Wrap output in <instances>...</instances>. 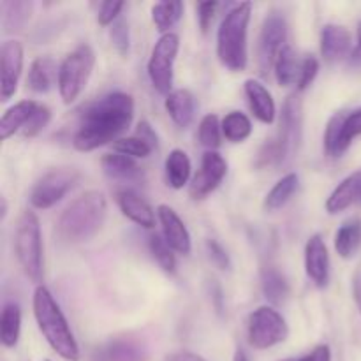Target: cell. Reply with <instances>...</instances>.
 I'll list each match as a JSON object with an SVG mask.
<instances>
[{"label":"cell","mask_w":361,"mask_h":361,"mask_svg":"<svg viewBox=\"0 0 361 361\" xmlns=\"http://www.w3.org/2000/svg\"><path fill=\"white\" fill-rule=\"evenodd\" d=\"M134 118V99L126 92H111L90 102L81 113L73 134V147L78 152H92L115 143Z\"/></svg>","instance_id":"1"},{"label":"cell","mask_w":361,"mask_h":361,"mask_svg":"<svg viewBox=\"0 0 361 361\" xmlns=\"http://www.w3.org/2000/svg\"><path fill=\"white\" fill-rule=\"evenodd\" d=\"M108 217V201L99 190H88L73 201L56 222V238L66 245H78L94 238Z\"/></svg>","instance_id":"2"},{"label":"cell","mask_w":361,"mask_h":361,"mask_svg":"<svg viewBox=\"0 0 361 361\" xmlns=\"http://www.w3.org/2000/svg\"><path fill=\"white\" fill-rule=\"evenodd\" d=\"M35 323L49 348L66 361H80L81 353L66 314L44 286H37L32 298Z\"/></svg>","instance_id":"3"},{"label":"cell","mask_w":361,"mask_h":361,"mask_svg":"<svg viewBox=\"0 0 361 361\" xmlns=\"http://www.w3.org/2000/svg\"><path fill=\"white\" fill-rule=\"evenodd\" d=\"M303 108L298 95H289L282 106L279 133L261 147L256 168H279L298 154L303 133Z\"/></svg>","instance_id":"4"},{"label":"cell","mask_w":361,"mask_h":361,"mask_svg":"<svg viewBox=\"0 0 361 361\" xmlns=\"http://www.w3.org/2000/svg\"><path fill=\"white\" fill-rule=\"evenodd\" d=\"M252 4H236L226 13L217 30V56L226 69L233 73L245 71L249 62V23Z\"/></svg>","instance_id":"5"},{"label":"cell","mask_w":361,"mask_h":361,"mask_svg":"<svg viewBox=\"0 0 361 361\" xmlns=\"http://www.w3.org/2000/svg\"><path fill=\"white\" fill-rule=\"evenodd\" d=\"M14 252L23 274L32 282H41L44 277V252H42L41 222L35 212L25 210L18 217L14 231Z\"/></svg>","instance_id":"6"},{"label":"cell","mask_w":361,"mask_h":361,"mask_svg":"<svg viewBox=\"0 0 361 361\" xmlns=\"http://www.w3.org/2000/svg\"><path fill=\"white\" fill-rule=\"evenodd\" d=\"M95 67V51L90 44H81L63 59L59 67V92L66 104L76 101L87 88Z\"/></svg>","instance_id":"7"},{"label":"cell","mask_w":361,"mask_h":361,"mask_svg":"<svg viewBox=\"0 0 361 361\" xmlns=\"http://www.w3.org/2000/svg\"><path fill=\"white\" fill-rule=\"evenodd\" d=\"M289 326L274 307H257L247 319V341L257 351L275 348L288 341Z\"/></svg>","instance_id":"8"},{"label":"cell","mask_w":361,"mask_h":361,"mask_svg":"<svg viewBox=\"0 0 361 361\" xmlns=\"http://www.w3.org/2000/svg\"><path fill=\"white\" fill-rule=\"evenodd\" d=\"M180 51V37L175 32L162 34L152 48L148 59V78L159 94L168 97L173 92V76H175L176 55Z\"/></svg>","instance_id":"9"},{"label":"cell","mask_w":361,"mask_h":361,"mask_svg":"<svg viewBox=\"0 0 361 361\" xmlns=\"http://www.w3.org/2000/svg\"><path fill=\"white\" fill-rule=\"evenodd\" d=\"M80 182L74 168H55L35 182L30 192V204L35 210H48L63 200Z\"/></svg>","instance_id":"10"},{"label":"cell","mask_w":361,"mask_h":361,"mask_svg":"<svg viewBox=\"0 0 361 361\" xmlns=\"http://www.w3.org/2000/svg\"><path fill=\"white\" fill-rule=\"evenodd\" d=\"M288 21L279 11H270L261 25L257 41V67L261 74H268L275 66L279 53L288 46Z\"/></svg>","instance_id":"11"},{"label":"cell","mask_w":361,"mask_h":361,"mask_svg":"<svg viewBox=\"0 0 361 361\" xmlns=\"http://www.w3.org/2000/svg\"><path fill=\"white\" fill-rule=\"evenodd\" d=\"M228 175V162L219 152L207 150L201 157V166L190 182V197L192 200H204L214 190L219 189L222 180Z\"/></svg>","instance_id":"12"},{"label":"cell","mask_w":361,"mask_h":361,"mask_svg":"<svg viewBox=\"0 0 361 361\" xmlns=\"http://www.w3.org/2000/svg\"><path fill=\"white\" fill-rule=\"evenodd\" d=\"M23 46L20 41L9 39V41L2 42V48H0V74H2L0 97H2V102H7L16 94L21 73H23Z\"/></svg>","instance_id":"13"},{"label":"cell","mask_w":361,"mask_h":361,"mask_svg":"<svg viewBox=\"0 0 361 361\" xmlns=\"http://www.w3.org/2000/svg\"><path fill=\"white\" fill-rule=\"evenodd\" d=\"M90 361H148V349L136 337H115L92 353Z\"/></svg>","instance_id":"14"},{"label":"cell","mask_w":361,"mask_h":361,"mask_svg":"<svg viewBox=\"0 0 361 361\" xmlns=\"http://www.w3.org/2000/svg\"><path fill=\"white\" fill-rule=\"evenodd\" d=\"M157 219L161 222L162 236L169 243V247L176 254L189 256L192 250V238H190L189 229H187L185 222L180 219V215L169 204H159Z\"/></svg>","instance_id":"15"},{"label":"cell","mask_w":361,"mask_h":361,"mask_svg":"<svg viewBox=\"0 0 361 361\" xmlns=\"http://www.w3.org/2000/svg\"><path fill=\"white\" fill-rule=\"evenodd\" d=\"M330 254L323 236L312 235L305 243V271L307 277L317 288H326L330 282Z\"/></svg>","instance_id":"16"},{"label":"cell","mask_w":361,"mask_h":361,"mask_svg":"<svg viewBox=\"0 0 361 361\" xmlns=\"http://www.w3.org/2000/svg\"><path fill=\"white\" fill-rule=\"evenodd\" d=\"M353 53L351 32L337 23L324 25L321 30V55L324 62L337 63Z\"/></svg>","instance_id":"17"},{"label":"cell","mask_w":361,"mask_h":361,"mask_svg":"<svg viewBox=\"0 0 361 361\" xmlns=\"http://www.w3.org/2000/svg\"><path fill=\"white\" fill-rule=\"evenodd\" d=\"M115 200L123 217H127L130 222L145 229H154L157 212H154L148 201L143 200L136 190L127 189V187L126 189H118L115 194Z\"/></svg>","instance_id":"18"},{"label":"cell","mask_w":361,"mask_h":361,"mask_svg":"<svg viewBox=\"0 0 361 361\" xmlns=\"http://www.w3.org/2000/svg\"><path fill=\"white\" fill-rule=\"evenodd\" d=\"M243 92H245L247 102H249V108L252 111V115L261 123L271 126L275 122V118H277V104H275L270 90L261 81L249 78L245 81V85H243Z\"/></svg>","instance_id":"19"},{"label":"cell","mask_w":361,"mask_h":361,"mask_svg":"<svg viewBox=\"0 0 361 361\" xmlns=\"http://www.w3.org/2000/svg\"><path fill=\"white\" fill-rule=\"evenodd\" d=\"M358 201H361V169L345 176L335 187L334 192L328 196L324 208H326V212L330 215H338L348 210L349 207H353L355 203H358Z\"/></svg>","instance_id":"20"},{"label":"cell","mask_w":361,"mask_h":361,"mask_svg":"<svg viewBox=\"0 0 361 361\" xmlns=\"http://www.w3.org/2000/svg\"><path fill=\"white\" fill-rule=\"evenodd\" d=\"M164 108L175 126H178L180 129H187L196 116V97L192 95V92L178 88L166 97Z\"/></svg>","instance_id":"21"},{"label":"cell","mask_w":361,"mask_h":361,"mask_svg":"<svg viewBox=\"0 0 361 361\" xmlns=\"http://www.w3.org/2000/svg\"><path fill=\"white\" fill-rule=\"evenodd\" d=\"M39 104H41V102L25 99V101L16 102V104L11 106L9 109H6V113L2 115V120H0V136H2V140L7 141L9 137H13L14 134L23 133L27 123L30 122L34 113L37 111Z\"/></svg>","instance_id":"22"},{"label":"cell","mask_w":361,"mask_h":361,"mask_svg":"<svg viewBox=\"0 0 361 361\" xmlns=\"http://www.w3.org/2000/svg\"><path fill=\"white\" fill-rule=\"evenodd\" d=\"M102 171L113 180H120V182H140L145 178L143 169L137 166V162L133 157H127L122 154H106L101 159Z\"/></svg>","instance_id":"23"},{"label":"cell","mask_w":361,"mask_h":361,"mask_svg":"<svg viewBox=\"0 0 361 361\" xmlns=\"http://www.w3.org/2000/svg\"><path fill=\"white\" fill-rule=\"evenodd\" d=\"M34 13V2L27 0H4L0 4V23L6 34L21 32L30 21Z\"/></svg>","instance_id":"24"},{"label":"cell","mask_w":361,"mask_h":361,"mask_svg":"<svg viewBox=\"0 0 361 361\" xmlns=\"http://www.w3.org/2000/svg\"><path fill=\"white\" fill-rule=\"evenodd\" d=\"M59 81V67L49 56H37L30 63L27 76V87L35 94H46Z\"/></svg>","instance_id":"25"},{"label":"cell","mask_w":361,"mask_h":361,"mask_svg":"<svg viewBox=\"0 0 361 361\" xmlns=\"http://www.w3.org/2000/svg\"><path fill=\"white\" fill-rule=\"evenodd\" d=\"M164 171L168 185L171 189L180 190L189 183L190 175H192V162H190L189 155L182 148H175L166 157Z\"/></svg>","instance_id":"26"},{"label":"cell","mask_w":361,"mask_h":361,"mask_svg":"<svg viewBox=\"0 0 361 361\" xmlns=\"http://www.w3.org/2000/svg\"><path fill=\"white\" fill-rule=\"evenodd\" d=\"M261 289H263L264 298L271 305H282L288 300L289 293H291L286 275L275 267L263 268V271H261Z\"/></svg>","instance_id":"27"},{"label":"cell","mask_w":361,"mask_h":361,"mask_svg":"<svg viewBox=\"0 0 361 361\" xmlns=\"http://www.w3.org/2000/svg\"><path fill=\"white\" fill-rule=\"evenodd\" d=\"M361 247V221L349 219L338 228L335 235V250L342 259H351Z\"/></svg>","instance_id":"28"},{"label":"cell","mask_w":361,"mask_h":361,"mask_svg":"<svg viewBox=\"0 0 361 361\" xmlns=\"http://www.w3.org/2000/svg\"><path fill=\"white\" fill-rule=\"evenodd\" d=\"M21 335V309L18 303H6L0 314V342L6 349L16 348Z\"/></svg>","instance_id":"29"},{"label":"cell","mask_w":361,"mask_h":361,"mask_svg":"<svg viewBox=\"0 0 361 361\" xmlns=\"http://www.w3.org/2000/svg\"><path fill=\"white\" fill-rule=\"evenodd\" d=\"M300 185V176L296 173H288L286 176H282L274 187H271L270 192L264 197V210L267 212H277L281 208H284L289 203L295 192L298 190Z\"/></svg>","instance_id":"30"},{"label":"cell","mask_w":361,"mask_h":361,"mask_svg":"<svg viewBox=\"0 0 361 361\" xmlns=\"http://www.w3.org/2000/svg\"><path fill=\"white\" fill-rule=\"evenodd\" d=\"M300 67H302V60L295 53L291 46H286L281 53H279L277 60L274 66L275 80L281 87H291V85L298 83Z\"/></svg>","instance_id":"31"},{"label":"cell","mask_w":361,"mask_h":361,"mask_svg":"<svg viewBox=\"0 0 361 361\" xmlns=\"http://www.w3.org/2000/svg\"><path fill=\"white\" fill-rule=\"evenodd\" d=\"M222 134L231 143H243L252 134V122L249 116L242 111H229L222 118Z\"/></svg>","instance_id":"32"},{"label":"cell","mask_w":361,"mask_h":361,"mask_svg":"<svg viewBox=\"0 0 361 361\" xmlns=\"http://www.w3.org/2000/svg\"><path fill=\"white\" fill-rule=\"evenodd\" d=\"M183 2H159L152 6V21L162 34H169L171 28L182 20Z\"/></svg>","instance_id":"33"},{"label":"cell","mask_w":361,"mask_h":361,"mask_svg":"<svg viewBox=\"0 0 361 361\" xmlns=\"http://www.w3.org/2000/svg\"><path fill=\"white\" fill-rule=\"evenodd\" d=\"M197 137H200V143L203 145L207 150H215L217 152L222 145V126L221 120L215 113H208L201 118L200 127H197Z\"/></svg>","instance_id":"34"},{"label":"cell","mask_w":361,"mask_h":361,"mask_svg":"<svg viewBox=\"0 0 361 361\" xmlns=\"http://www.w3.org/2000/svg\"><path fill=\"white\" fill-rule=\"evenodd\" d=\"M148 249H150L152 257L157 261L159 267L166 271V274H175L176 270V257L175 250L169 247V243L166 242L162 235H152L148 238Z\"/></svg>","instance_id":"35"},{"label":"cell","mask_w":361,"mask_h":361,"mask_svg":"<svg viewBox=\"0 0 361 361\" xmlns=\"http://www.w3.org/2000/svg\"><path fill=\"white\" fill-rule=\"evenodd\" d=\"M345 113L348 111H338L328 120L326 129H324V152L328 157L338 159L342 157L341 152V137H342V123H344Z\"/></svg>","instance_id":"36"},{"label":"cell","mask_w":361,"mask_h":361,"mask_svg":"<svg viewBox=\"0 0 361 361\" xmlns=\"http://www.w3.org/2000/svg\"><path fill=\"white\" fill-rule=\"evenodd\" d=\"M113 150L116 154H122L127 155V157H133V159H147L152 152L155 150L148 141H145L143 137H140L137 134L129 137H120L113 143Z\"/></svg>","instance_id":"37"},{"label":"cell","mask_w":361,"mask_h":361,"mask_svg":"<svg viewBox=\"0 0 361 361\" xmlns=\"http://www.w3.org/2000/svg\"><path fill=\"white\" fill-rule=\"evenodd\" d=\"M358 136H361V108L345 113L344 123H342V137H341L342 155L349 150L353 141H355Z\"/></svg>","instance_id":"38"},{"label":"cell","mask_w":361,"mask_h":361,"mask_svg":"<svg viewBox=\"0 0 361 361\" xmlns=\"http://www.w3.org/2000/svg\"><path fill=\"white\" fill-rule=\"evenodd\" d=\"M109 39H111L113 48L116 49L120 56H129L130 51V32L129 23L126 20H116L109 28Z\"/></svg>","instance_id":"39"},{"label":"cell","mask_w":361,"mask_h":361,"mask_svg":"<svg viewBox=\"0 0 361 361\" xmlns=\"http://www.w3.org/2000/svg\"><path fill=\"white\" fill-rule=\"evenodd\" d=\"M49 120H51V109L46 104H39L37 111L34 113V116H32L30 122L27 123V127H25L21 134L25 137H35L48 127Z\"/></svg>","instance_id":"40"},{"label":"cell","mask_w":361,"mask_h":361,"mask_svg":"<svg viewBox=\"0 0 361 361\" xmlns=\"http://www.w3.org/2000/svg\"><path fill=\"white\" fill-rule=\"evenodd\" d=\"M317 73H319V60H317L314 55L303 56L296 88H298L300 92L305 90V88H309L310 85H312V81L316 80Z\"/></svg>","instance_id":"41"},{"label":"cell","mask_w":361,"mask_h":361,"mask_svg":"<svg viewBox=\"0 0 361 361\" xmlns=\"http://www.w3.org/2000/svg\"><path fill=\"white\" fill-rule=\"evenodd\" d=\"M207 252L212 263H214L219 270L226 271L231 268V259H229L228 250H226L224 247H222V243H219L217 240H207Z\"/></svg>","instance_id":"42"},{"label":"cell","mask_w":361,"mask_h":361,"mask_svg":"<svg viewBox=\"0 0 361 361\" xmlns=\"http://www.w3.org/2000/svg\"><path fill=\"white\" fill-rule=\"evenodd\" d=\"M219 7H221V4L219 2H200L197 4V21H200V27H201V32L203 34H207L208 30H210L212 23H214L215 20V14H217Z\"/></svg>","instance_id":"43"},{"label":"cell","mask_w":361,"mask_h":361,"mask_svg":"<svg viewBox=\"0 0 361 361\" xmlns=\"http://www.w3.org/2000/svg\"><path fill=\"white\" fill-rule=\"evenodd\" d=\"M123 7H126V4L123 2H102L101 6H99V13H97L99 25H102V27H109V25L115 23V21L118 20Z\"/></svg>","instance_id":"44"},{"label":"cell","mask_w":361,"mask_h":361,"mask_svg":"<svg viewBox=\"0 0 361 361\" xmlns=\"http://www.w3.org/2000/svg\"><path fill=\"white\" fill-rule=\"evenodd\" d=\"M134 134H137V136L143 137L145 141H148V143H150L152 147L155 148V150H157V148H159V137H157V133H155L154 127H152L150 123L147 122V120H141V122L137 123L136 133H134Z\"/></svg>","instance_id":"45"},{"label":"cell","mask_w":361,"mask_h":361,"mask_svg":"<svg viewBox=\"0 0 361 361\" xmlns=\"http://www.w3.org/2000/svg\"><path fill=\"white\" fill-rule=\"evenodd\" d=\"M296 361H331V348L328 344H319Z\"/></svg>","instance_id":"46"},{"label":"cell","mask_w":361,"mask_h":361,"mask_svg":"<svg viewBox=\"0 0 361 361\" xmlns=\"http://www.w3.org/2000/svg\"><path fill=\"white\" fill-rule=\"evenodd\" d=\"M210 295H212V303L215 307V312L221 316L224 312V291H222L221 284L217 281H212L210 284Z\"/></svg>","instance_id":"47"},{"label":"cell","mask_w":361,"mask_h":361,"mask_svg":"<svg viewBox=\"0 0 361 361\" xmlns=\"http://www.w3.org/2000/svg\"><path fill=\"white\" fill-rule=\"evenodd\" d=\"M164 361H207V360H204L203 356L196 355V353L178 351V353H173V355L166 356Z\"/></svg>","instance_id":"48"},{"label":"cell","mask_w":361,"mask_h":361,"mask_svg":"<svg viewBox=\"0 0 361 361\" xmlns=\"http://www.w3.org/2000/svg\"><path fill=\"white\" fill-rule=\"evenodd\" d=\"M349 59H351L353 66H361V21L358 23V28H356V44Z\"/></svg>","instance_id":"49"},{"label":"cell","mask_w":361,"mask_h":361,"mask_svg":"<svg viewBox=\"0 0 361 361\" xmlns=\"http://www.w3.org/2000/svg\"><path fill=\"white\" fill-rule=\"evenodd\" d=\"M353 293H355V300L361 309V274L355 277V282H353Z\"/></svg>","instance_id":"50"},{"label":"cell","mask_w":361,"mask_h":361,"mask_svg":"<svg viewBox=\"0 0 361 361\" xmlns=\"http://www.w3.org/2000/svg\"><path fill=\"white\" fill-rule=\"evenodd\" d=\"M0 204H2V208H0V219H2V221H6V215H7V201H6V197H0Z\"/></svg>","instance_id":"51"},{"label":"cell","mask_w":361,"mask_h":361,"mask_svg":"<svg viewBox=\"0 0 361 361\" xmlns=\"http://www.w3.org/2000/svg\"><path fill=\"white\" fill-rule=\"evenodd\" d=\"M233 361H250V360H249V356L242 351V349H238V351L235 353V358H233Z\"/></svg>","instance_id":"52"},{"label":"cell","mask_w":361,"mask_h":361,"mask_svg":"<svg viewBox=\"0 0 361 361\" xmlns=\"http://www.w3.org/2000/svg\"><path fill=\"white\" fill-rule=\"evenodd\" d=\"M281 361H296L295 358H286V360H281Z\"/></svg>","instance_id":"53"},{"label":"cell","mask_w":361,"mask_h":361,"mask_svg":"<svg viewBox=\"0 0 361 361\" xmlns=\"http://www.w3.org/2000/svg\"><path fill=\"white\" fill-rule=\"evenodd\" d=\"M44 361H49V360H44Z\"/></svg>","instance_id":"54"},{"label":"cell","mask_w":361,"mask_h":361,"mask_svg":"<svg viewBox=\"0 0 361 361\" xmlns=\"http://www.w3.org/2000/svg\"><path fill=\"white\" fill-rule=\"evenodd\" d=\"M360 203H361V201H360Z\"/></svg>","instance_id":"55"}]
</instances>
